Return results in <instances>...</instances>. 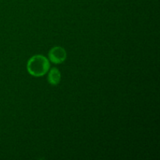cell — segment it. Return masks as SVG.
<instances>
[{
  "label": "cell",
  "mask_w": 160,
  "mask_h": 160,
  "mask_svg": "<svg viewBox=\"0 0 160 160\" xmlns=\"http://www.w3.org/2000/svg\"><path fill=\"white\" fill-rule=\"evenodd\" d=\"M50 68L48 59L42 55H36L30 58L27 64V70L34 77H42L48 73Z\"/></svg>",
  "instance_id": "1"
},
{
  "label": "cell",
  "mask_w": 160,
  "mask_h": 160,
  "mask_svg": "<svg viewBox=\"0 0 160 160\" xmlns=\"http://www.w3.org/2000/svg\"><path fill=\"white\" fill-rule=\"evenodd\" d=\"M61 73L57 68L54 67L50 70L48 74V81L52 85H57L60 82Z\"/></svg>",
  "instance_id": "3"
},
{
  "label": "cell",
  "mask_w": 160,
  "mask_h": 160,
  "mask_svg": "<svg viewBox=\"0 0 160 160\" xmlns=\"http://www.w3.org/2000/svg\"><path fill=\"white\" fill-rule=\"evenodd\" d=\"M48 59L53 63L60 64L67 59V52L62 47H53L48 52Z\"/></svg>",
  "instance_id": "2"
}]
</instances>
